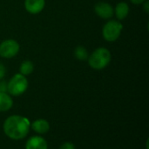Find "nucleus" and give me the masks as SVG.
<instances>
[{"instance_id": "obj_1", "label": "nucleus", "mask_w": 149, "mask_h": 149, "mask_svg": "<svg viewBox=\"0 0 149 149\" xmlns=\"http://www.w3.org/2000/svg\"><path fill=\"white\" fill-rule=\"evenodd\" d=\"M30 127L31 123L28 119L19 115L10 116L5 119L3 126L5 135L14 141L25 138L30 131Z\"/></svg>"}, {"instance_id": "obj_2", "label": "nucleus", "mask_w": 149, "mask_h": 149, "mask_svg": "<svg viewBox=\"0 0 149 149\" xmlns=\"http://www.w3.org/2000/svg\"><path fill=\"white\" fill-rule=\"evenodd\" d=\"M88 63L94 69H102L106 68L111 61V54L108 49L100 47L88 56Z\"/></svg>"}, {"instance_id": "obj_3", "label": "nucleus", "mask_w": 149, "mask_h": 149, "mask_svg": "<svg viewBox=\"0 0 149 149\" xmlns=\"http://www.w3.org/2000/svg\"><path fill=\"white\" fill-rule=\"evenodd\" d=\"M28 88V81L22 74L15 75L7 83V92L11 96H20Z\"/></svg>"}, {"instance_id": "obj_4", "label": "nucleus", "mask_w": 149, "mask_h": 149, "mask_svg": "<svg viewBox=\"0 0 149 149\" xmlns=\"http://www.w3.org/2000/svg\"><path fill=\"white\" fill-rule=\"evenodd\" d=\"M123 25L121 23L116 20H111L107 22L102 30L103 37L107 41H115L120 35Z\"/></svg>"}, {"instance_id": "obj_5", "label": "nucleus", "mask_w": 149, "mask_h": 149, "mask_svg": "<svg viewBox=\"0 0 149 149\" xmlns=\"http://www.w3.org/2000/svg\"><path fill=\"white\" fill-rule=\"evenodd\" d=\"M19 51V45L14 40H6L0 44V56L12 58Z\"/></svg>"}, {"instance_id": "obj_6", "label": "nucleus", "mask_w": 149, "mask_h": 149, "mask_svg": "<svg viewBox=\"0 0 149 149\" xmlns=\"http://www.w3.org/2000/svg\"><path fill=\"white\" fill-rule=\"evenodd\" d=\"M94 11L96 14L102 18H110L113 16L114 13L113 6L105 2L97 3L94 6Z\"/></svg>"}, {"instance_id": "obj_7", "label": "nucleus", "mask_w": 149, "mask_h": 149, "mask_svg": "<svg viewBox=\"0 0 149 149\" xmlns=\"http://www.w3.org/2000/svg\"><path fill=\"white\" fill-rule=\"evenodd\" d=\"M25 149H48V146L43 137L32 136L26 141Z\"/></svg>"}, {"instance_id": "obj_8", "label": "nucleus", "mask_w": 149, "mask_h": 149, "mask_svg": "<svg viewBox=\"0 0 149 149\" xmlns=\"http://www.w3.org/2000/svg\"><path fill=\"white\" fill-rule=\"evenodd\" d=\"M45 0H25L24 6L28 12L31 14L39 13L45 8Z\"/></svg>"}, {"instance_id": "obj_9", "label": "nucleus", "mask_w": 149, "mask_h": 149, "mask_svg": "<svg viewBox=\"0 0 149 149\" xmlns=\"http://www.w3.org/2000/svg\"><path fill=\"white\" fill-rule=\"evenodd\" d=\"M31 129L39 134H45L46 133H48V131L50 130V124L47 120L43 119H37L35 121H33L31 123Z\"/></svg>"}, {"instance_id": "obj_10", "label": "nucleus", "mask_w": 149, "mask_h": 149, "mask_svg": "<svg viewBox=\"0 0 149 149\" xmlns=\"http://www.w3.org/2000/svg\"><path fill=\"white\" fill-rule=\"evenodd\" d=\"M13 101L6 92H0V112H7L12 107Z\"/></svg>"}, {"instance_id": "obj_11", "label": "nucleus", "mask_w": 149, "mask_h": 149, "mask_svg": "<svg viewBox=\"0 0 149 149\" xmlns=\"http://www.w3.org/2000/svg\"><path fill=\"white\" fill-rule=\"evenodd\" d=\"M129 12V7L128 4L125 2H120L119 3L116 7H115V15L118 19H124L127 18Z\"/></svg>"}, {"instance_id": "obj_12", "label": "nucleus", "mask_w": 149, "mask_h": 149, "mask_svg": "<svg viewBox=\"0 0 149 149\" xmlns=\"http://www.w3.org/2000/svg\"><path fill=\"white\" fill-rule=\"evenodd\" d=\"M34 69V66H33V63L30 61H23L21 66H20V74L24 75V76H27V75H30L32 73Z\"/></svg>"}, {"instance_id": "obj_13", "label": "nucleus", "mask_w": 149, "mask_h": 149, "mask_svg": "<svg viewBox=\"0 0 149 149\" xmlns=\"http://www.w3.org/2000/svg\"><path fill=\"white\" fill-rule=\"evenodd\" d=\"M74 55L78 60H80V61H85L88 58V53L86 49L82 46H79L75 48Z\"/></svg>"}, {"instance_id": "obj_14", "label": "nucleus", "mask_w": 149, "mask_h": 149, "mask_svg": "<svg viewBox=\"0 0 149 149\" xmlns=\"http://www.w3.org/2000/svg\"><path fill=\"white\" fill-rule=\"evenodd\" d=\"M59 149H76L75 148V146L73 145V143L72 142H65L63 143Z\"/></svg>"}, {"instance_id": "obj_15", "label": "nucleus", "mask_w": 149, "mask_h": 149, "mask_svg": "<svg viewBox=\"0 0 149 149\" xmlns=\"http://www.w3.org/2000/svg\"><path fill=\"white\" fill-rule=\"evenodd\" d=\"M0 92H7V83L4 81L0 83Z\"/></svg>"}, {"instance_id": "obj_16", "label": "nucleus", "mask_w": 149, "mask_h": 149, "mask_svg": "<svg viewBox=\"0 0 149 149\" xmlns=\"http://www.w3.org/2000/svg\"><path fill=\"white\" fill-rule=\"evenodd\" d=\"M5 73H6V68H5V67H4L2 63H0V79H2V78L4 77Z\"/></svg>"}, {"instance_id": "obj_17", "label": "nucleus", "mask_w": 149, "mask_h": 149, "mask_svg": "<svg viewBox=\"0 0 149 149\" xmlns=\"http://www.w3.org/2000/svg\"><path fill=\"white\" fill-rule=\"evenodd\" d=\"M144 2H145V3H144V10H145V11H146L147 13H148L149 12V2L148 1H147V0H145Z\"/></svg>"}, {"instance_id": "obj_18", "label": "nucleus", "mask_w": 149, "mask_h": 149, "mask_svg": "<svg viewBox=\"0 0 149 149\" xmlns=\"http://www.w3.org/2000/svg\"><path fill=\"white\" fill-rule=\"evenodd\" d=\"M133 4H143L145 0H130Z\"/></svg>"}, {"instance_id": "obj_19", "label": "nucleus", "mask_w": 149, "mask_h": 149, "mask_svg": "<svg viewBox=\"0 0 149 149\" xmlns=\"http://www.w3.org/2000/svg\"><path fill=\"white\" fill-rule=\"evenodd\" d=\"M146 146H147V149H148V140L147 141V143H146Z\"/></svg>"}]
</instances>
